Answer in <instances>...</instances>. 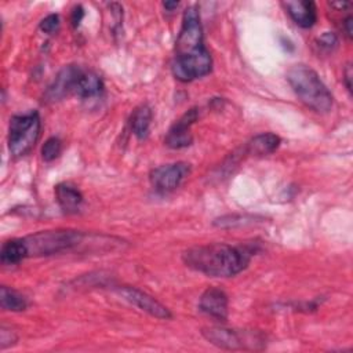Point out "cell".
Here are the masks:
<instances>
[{"label":"cell","instance_id":"24","mask_svg":"<svg viewBox=\"0 0 353 353\" xmlns=\"http://www.w3.org/2000/svg\"><path fill=\"white\" fill-rule=\"evenodd\" d=\"M83 16H85L83 9H82L81 6L75 8V10L72 12V24H74V27H75V28H76V27H79V24H81V21H82Z\"/></svg>","mask_w":353,"mask_h":353},{"label":"cell","instance_id":"23","mask_svg":"<svg viewBox=\"0 0 353 353\" xmlns=\"http://www.w3.org/2000/svg\"><path fill=\"white\" fill-rule=\"evenodd\" d=\"M319 43L321 47H327V49H331V47H335L336 43H338V39L334 34L331 32H325L324 35H321L319 38Z\"/></svg>","mask_w":353,"mask_h":353},{"label":"cell","instance_id":"8","mask_svg":"<svg viewBox=\"0 0 353 353\" xmlns=\"http://www.w3.org/2000/svg\"><path fill=\"white\" fill-rule=\"evenodd\" d=\"M82 74H83V69L76 65L64 67L58 72V75L56 76L53 83L47 87L45 96H43L45 101L49 104L58 103L63 98H65L69 93H74L76 83Z\"/></svg>","mask_w":353,"mask_h":353},{"label":"cell","instance_id":"25","mask_svg":"<svg viewBox=\"0 0 353 353\" xmlns=\"http://www.w3.org/2000/svg\"><path fill=\"white\" fill-rule=\"evenodd\" d=\"M352 21H353V19L350 16L343 21V30H345V34L349 39L352 38Z\"/></svg>","mask_w":353,"mask_h":353},{"label":"cell","instance_id":"27","mask_svg":"<svg viewBox=\"0 0 353 353\" xmlns=\"http://www.w3.org/2000/svg\"><path fill=\"white\" fill-rule=\"evenodd\" d=\"M163 6H164V9L173 12L174 9L178 8V2H166V3H163Z\"/></svg>","mask_w":353,"mask_h":353},{"label":"cell","instance_id":"26","mask_svg":"<svg viewBox=\"0 0 353 353\" xmlns=\"http://www.w3.org/2000/svg\"><path fill=\"white\" fill-rule=\"evenodd\" d=\"M350 79H352V68H350V65H347V67H346V71H345V81H346V87H347L349 92L352 90Z\"/></svg>","mask_w":353,"mask_h":353},{"label":"cell","instance_id":"9","mask_svg":"<svg viewBox=\"0 0 353 353\" xmlns=\"http://www.w3.org/2000/svg\"><path fill=\"white\" fill-rule=\"evenodd\" d=\"M118 292L126 301H129L134 306L140 308L141 310L147 312L148 314H151L156 319H162V320L171 319V312L163 303H160L152 295H149V294H147V292H144V291H141L136 287L122 286V287H118Z\"/></svg>","mask_w":353,"mask_h":353},{"label":"cell","instance_id":"2","mask_svg":"<svg viewBox=\"0 0 353 353\" xmlns=\"http://www.w3.org/2000/svg\"><path fill=\"white\" fill-rule=\"evenodd\" d=\"M251 257V248L224 243L196 246L182 254L188 268L210 277L236 276L248 266Z\"/></svg>","mask_w":353,"mask_h":353},{"label":"cell","instance_id":"6","mask_svg":"<svg viewBox=\"0 0 353 353\" xmlns=\"http://www.w3.org/2000/svg\"><path fill=\"white\" fill-rule=\"evenodd\" d=\"M203 336L211 342L213 345L228 349H262L265 343V338L258 331H247V330H231L224 327H210L203 328Z\"/></svg>","mask_w":353,"mask_h":353},{"label":"cell","instance_id":"12","mask_svg":"<svg viewBox=\"0 0 353 353\" xmlns=\"http://www.w3.org/2000/svg\"><path fill=\"white\" fill-rule=\"evenodd\" d=\"M291 20L301 28H312L317 21V10L313 2L298 0V2L283 3Z\"/></svg>","mask_w":353,"mask_h":353},{"label":"cell","instance_id":"17","mask_svg":"<svg viewBox=\"0 0 353 353\" xmlns=\"http://www.w3.org/2000/svg\"><path fill=\"white\" fill-rule=\"evenodd\" d=\"M27 257L28 251L24 239H13L3 243L2 251H0V259L3 265H17Z\"/></svg>","mask_w":353,"mask_h":353},{"label":"cell","instance_id":"22","mask_svg":"<svg viewBox=\"0 0 353 353\" xmlns=\"http://www.w3.org/2000/svg\"><path fill=\"white\" fill-rule=\"evenodd\" d=\"M19 336L13 330H9L6 327H2V331H0V345H2V349H6L8 346H12L17 342Z\"/></svg>","mask_w":353,"mask_h":353},{"label":"cell","instance_id":"11","mask_svg":"<svg viewBox=\"0 0 353 353\" xmlns=\"http://www.w3.org/2000/svg\"><path fill=\"white\" fill-rule=\"evenodd\" d=\"M199 308L203 313L217 319L226 320L228 317V295L220 288H208L203 292L199 301Z\"/></svg>","mask_w":353,"mask_h":353},{"label":"cell","instance_id":"3","mask_svg":"<svg viewBox=\"0 0 353 353\" xmlns=\"http://www.w3.org/2000/svg\"><path fill=\"white\" fill-rule=\"evenodd\" d=\"M287 82L308 108L319 114H328L331 111L332 94L310 67L303 64L294 65L287 72Z\"/></svg>","mask_w":353,"mask_h":353},{"label":"cell","instance_id":"4","mask_svg":"<svg viewBox=\"0 0 353 353\" xmlns=\"http://www.w3.org/2000/svg\"><path fill=\"white\" fill-rule=\"evenodd\" d=\"M85 235L81 231L57 229L45 231L24 237L28 257H43L60 254L78 247L83 242Z\"/></svg>","mask_w":353,"mask_h":353},{"label":"cell","instance_id":"1","mask_svg":"<svg viewBox=\"0 0 353 353\" xmlns=\"http://www.w3.org/2000/svg\"><path fill=\"white\" fill-rule=\"evenodd\" d=\"M213 61L203 42V28L199 10L191 6L185 10L182 27L175 43L173 75L180 82L188 83L211 72Z\"/></svg>","mask_w":353,"mask_h":353},{"label":"cell","instance_id":"21","mask_svg":"<svg viewBox=\"0 0 353 353\" xmlns=\"http://www.w3.org/2000/svg\"><path fill=\"white\" fill-rule=\"evenodd\" d=\"M41 30L47 34V35H53L57 34L60 30V17L57 14H50L46 19L42 20L41 23Z\"/></svg>","mask_w":353,"mask_h":353},{"label":"cell","instance_id":"15","mask_svg":"<svg viewBox=\"0 0 353 353\" xmlns=\"http://www.w3.org/2000/svg\"><path fill=\"white\" fill-rule=\"evenodd\" d=\"M279 145H280V138L276 134L264 133V134L255 136L247 144V152L255 156H266L273 153L279 148Z\"/></svg>","mask_w":353,"mask_h":353},{"label":"cell","instance_id":"18","mask_svg":"<svg viewBox=\"0 0 353 353\" xmlns=\"http://www.w3.org/2000/svg\"><path fill=\"white\" fill-rule=\"evenodd\" d=\"M0 302H2V308L5 310L10 312H23L28 308L27 298L8 286H3L0 290Z\"/></svg>","mask_w":353,"mask_h":353},{"label":"cell","instance_id":"10","mask_svg":"<svg viewBox=\"0 0 353 353\" xmlns=\"http://www.w3.org/2000/svg\"><path fill=\"white\" fill-rule=\"evenodd\" d=\"M197 118L199 112L196 108H192L186 114H184L169 130L164 140L166 145L173 149H182L189 147L193 142L191 127L197 120Z\"/></svg>","mask_w":353,"mask_h":353},{"label":"cell","instance_id":"7","mask_svg":"<svg viewBox=\"0 0 353 353\" xmlns=\"http://www.w3.org/2000/svg\"><path fill=\"white\" fill-rule=\"evenodd\" d=\"M191 166L184 162L164 164L151 173V182L155 189L160 192H170L180 186V184L189 175Z\"/></svg>","mask_w":353,"mask_h":353},{"label":"cell","instance_id":"13","mask_svg":"<svg viewBox=\"0 0 353 353\" xmlns=\"http://www.w3.org/2000/svg\"><path fill=\"white\" fill-rule=\"evenodd\" d=\"M56 197L61 210L67 214L78 213L83 204V195L71 184H60L56 186Z\"/></svg>","mask_w":353,"mask_h":353},{"label":"cell","instance_id":"20","mask_svg":"<svg viewBox=\"0 0 353 353\" xmlns=\"http://www.w3.org/2000/svg\"><path fill=\"white\" fill-rule=\"evenodd\" d=\"M61 149H63V142H61L60 138H57V137L49 138L45 142L43 148H42V158H43V160L45 162L56 160L60 156Z\"/></svg>","mask_w":353,"mask_h":353},{"label":"cell","instance_id":"19","mask_svg":"<svg viewBox=\"0 0 353 353\" xmlns=\"http://www.w3.org/2000/svg\"><path fill=\"white\" fill-rule=\"evenodd\" d=\"M257 220H262L258 218L255 215H224L221 218H217L214 221V225L218 228H237V226H244V225H251L255 224Z\"/></svg>","mask_w":353,"mask_h":353},{"label":"cell","instance_id":"28","mask_svg":"<svg viewBox=\"0 0 353 353\" xmlns=\"http://www.w3.org/2000/svg\"><path fill=\"white\" fill-rule=\"evenodd\" d=\"M331 6H332V8H335V9L343 10V9L349 8V6H350V3H349V2H342V3H331Z\"/></svg>","mask_w":353,"mask_h":353},{"label":"cell","instance_id":"16","mask_svg":"<svg viewBox=\"0 0 353 353\" xmlns=\"http://www.w3.org/2000/svg\"><path fill=\"white\" fill-rule=\"evenodd\" d=\"M151 123H152V109L147 104L140 105L133 112L131 119H130L131 131L140 140H144V138L148 137L149 129H151Z\"/></svg>","mask_w":353,"mask_h":353},{"label":"cell","instance_id":"5","mask_svg":"<svg viewBox=\"0 0 353 353\" xmlns=\"http://www.w3.org/2000/svg\"><path fill=\"white\" fill-rule=\"evenodd\" d=\"M42 122L38 112L16 115L10 119L9 149L14 158H21L31 152L41 137Z\"/></svg>","mask_w":353,"mask_h":353},{"label":"cell","instance_id":"14","mask_svg":"<svg viewBox=\"0 0 353 353\" xmlns=\"http://www.w3.org/2000/svg\"><path fill=\"white\" fill-rule=\"evenodd\" d=\"M104 90V83L98 75L94 72H85L81 75L76 87H75V94H78L81 98H93L101 94Z\"/></svg>","mask_w":353,"mask_h":353}]
</instances>
